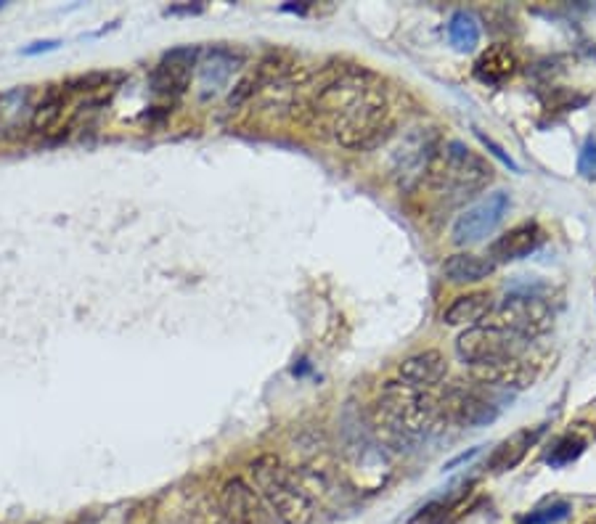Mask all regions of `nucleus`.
<instances>
[{
	"label": "nucleus",
	"mask_w": 596,
	"mask_h": 524,
	"mask_svg": "<svg viewBox=\"0 0 596 524\" xmlns=\"http://www.w3.org/2000/svg\"><path fill=\"white\" fill-rule=\"evenodd\" d=\"M578 172L586 175V178H594L596 175V138H589L581 149V157H578Z\"/></svg>",
	"instance_id": "obj_27"
},
{
	"label": "nucleus",
	"mask_w": 596,
	"mask_h": 524,
	"mask_svg": "<svg viewBox=\"0 0 596 524\" xmlns=\"http://www.w3.org/2000/svg\"><path fill=\"white\" fill-rule=\"evenodd\" d=\"M478 135H480V141H483V144H486V146H488L490 152H493V154H495V157L501 159V162H504V164H509V167H514V170H517V164H514V162H512V159L506 157V154H504V152H501V149H498V146H495V144H493V141H490V138H486V135H483V133H478Z\"/></svg>",
	"instance_id": "obj_30"
},
{
	"label": "nucleus",
	"mask_w": 596,
	"mask_h": 524,
	"mask_svg": "<svg viewBox=\"0 0 596 524\" xmlns=\"http://www.w3.org/2000/svg\"><path fill=\"white\" fill-rule=\"evenodd\" d=\"M437 406L419 387L387 381L372 408V429L384 448L414 450L437 426Z\"/></svg>",
	"instance_id": "obj_1"
},
{
	"label": "nucleus",
	"mask_w": 596,
	"mask_h": 524,
	"mask_svg": "<svg viewBox=\"0 0 596 524\" xmlns=\"http://www.w3.org/2000/svg\"><path fill=\"white\" fill-rule=\"evenodd\" d=\"M69 101V91L61 85L46 93V99L32 109V119H30V130L32 133H48L51 127L58 125L61 114H64V106Z\"/></svg>",
	"instance_id": "obj_21"
},
{
	"label": "nucleus",
	"mask_w": 596,
	"mask_h": 524,
	"mask_svg": "<svg viewBox=\"0 0 596 524\" xmlns=\"http://www.w3.org/2000/svg\"><path fill=\"white\" fill-rule=\"evenodd\" d=\"M390 104L377 80H369L366 88L345 106L326 127V133L350 152H369L380 146L390 135Z\"/></svg>",
	"instance_id": "obj_2"
},
{
	"label": "nucleus",
	"mask_w": 596,
	"mask_h": 524,
	"mask_svg": "<svg viewBox=\"0 0 596 524\" xmlns=\"http://www.w3.org/2000/svg\"><path fill=\"white\" fill-rule=\"evenodd\" d=\"M451 414L464 426H488L498 419L501 408L475 389H456L451 395Z\"/></svg>",
	"instance_id": "obj_15"
},
{
	"label": "nucleus",
	"mask_w": 596,
	"mask_h": 524,
	"mask_svg": "<svg viewBox=\"0 0 596 524\" xmlns=\"http://www.w3.org/2000/svg\"><path fill=\"white\" fill-rule=\"evenodd\" d=\"M250 485L266 501L278 524H311L316 517V503L300 485L292 469L273 453H263L250 461Z\"/></svg>",
	"instance_id": "obj_3"
},
{
	"label": "nucleus",
	"mask_w": 596,
	"mask_h": 524,
	"mask_svg": "<svg viewBox=\"0 0 596 524\" xmlns=\"http://www.w3.org/2000/svg\"><path fill=\"white\" fill-rule=\"evenodd\" d=\"M514 69H517V58H514V53L509 51V48H504V46L488 48L475 64V74L483 83H490V85L504 83L506 77L514 74Z\"/></svg>",
	"instance_id": "obj_20"
},
{
	"label": "nucleus",
	"mask_w": 596,
	"mask_h": 524,
	"mask_svg": "<svg viewBox=\"0 0 596 524\" xmlns=\"http://www.w3.org/2000/svg\"><path fill=\"white\" fill-rule=\"evenodd\" d=\"M528 347V339L501 328V326H472L456 339V355L467 366L490 363L501 358H517Z\"/></svg>",
	"instance_id": "obj_5"
},
{
	"label": "nucleus",
	"mask_w": 596,
	"mask_h": 524,
	"mask_svg": "<svg viewBox=\"0 0 596 524\" xmlns=\"http://www.w3.org/2000/svg\"><path fill=\"white\" fill-rule=\"evenodd\" d=\"M258 91H263V80H260V74H258V69H255L252 74H247L241 83L233 85L231 96H228V106H231V109H239L241 104H247Z\"/></svg>",
	"instance_id": "obj_26"
},
{
	"label": "nucleus",
	"mask_w": 596,
	"mask_h": 524,
	"mask_svg": "<svg viewBox=\"0 0 596 524\" xmlns=\"http://www.w3.org/2000/svg\"><path fill=\"white\" fill-rule=\"evenodd\" d=\"M241 66V53L233 51V48H210V51L199 53V61H197V88H199V99L202 101H210L213 96H217L228 80L233 77V72Z\"/></svg>",
	"instance_id": "obj_12"
},
{
	"label": "nucleus",
	"mask_w": 596,
	"mask_h": 524,
	"mask_svg": "<svg viewBox=\"0 0 596 524\" xmlns=\"http://www.w3.org/2000/svg\"><path fill=\"white\" fill-rule=\"evenodd\" d=\"M586 450V442L575 434H565V437H557L548 448V453L543 456V461L551 467V469H562L567 464H573L575 458H581V453Z\"/></svg>",
	"instance_id": "obj_23"
},
{
	"label": "nucleus",
	"mask_w": 596,
	"mask_h": 524,
	"mask_svg": "<svg viewBox=\"0 0 596 524\" xmlns=\"http://www.w3.org/2000/svg\"><path fill=\"white\" fill-rule=\"evenodd\" d=\"M543 434V426H536V429H522L512 437H506L498 448H493V453L486 461V469L493 474H504L514 467L522 464V458L528 456V450L539 442V437Z\"/></svg>",
	"instance_id": "obj_16"
},
{
	"label": "nucleus",
	"mask_w": 596,
	"mask_h": 524,
	"mask_svg": "<svg viewBox=\"0 0 596 524\" xmlns=\"http://www.w3.org/2000/svg\"><path fill=\"white\" fill-rule=\"evenodd\" d=\"M570 514H573V503H567V501H548V503H543L539 509H533L522 520V524H559L565 522Z\"/></svg>",
	"instance_id": "obj_24"
},
{
	"label": "nucleus",
	"mask_w": 596,
	"mask_h": 524,
	"mask_svg": "<svg viewBox=\"0 0 596 524\" xmlns=\"http://www.w3.org/2000/svg\"><path fill=\"white\" fill-rule=\"evenodd\" d=\"M217 506L225 524H278L258 490L241 476H231L223 482V487L217 490Z\"/></svg>",
	"instance_id": "obj_9"
},
{
	"label": "nucleus",
	"mask_w": 596,
	"mask_h": 524,
	"mask_svg": "<svg viewBox=\"0 0 596 524\" xmlns=\"http://www.w3.org/2000/svg\"><path fill=\"white\" fill-rule=\"evenodd\" d=\"M469 373L475 381H480L483 387H495V389H528L536 381V366L525 358H501V361H490V363H478L469 366Z\"/></svg>",
	"instance_id": "obj_13"
},
{
	"label": "nucleus",
	"mask_w": 596,
	"mask_h": 524,
	"mask_svg": "<svg viewBox=\"0 0 596 524\" xmlns=\"http://www.w3.org/2000/svg\"><path fill=\"white\" fill-rule=\"evenodd\" d=\"M186 517H188V524H225L223 514H220V506H217V498H210V495L194 498Z\"/></svg>",
	"instance_id": "obj_25"
},
{
	"label": "nucleus",
	"mask_w": 596,
	"mask_h": 524,
	"mask_svg": "<svg viewBox=\"0 0 596 524\" xmlns=\"http://www.w3.org/2000/svg\"><path fill=\"white\" fill-rule=\"evenodd\" d=\"M551 320H554V313L543 297L533 294V292H512L495 308L493 326H501V328L530 342L533 336H541L551 328Z\"/></svg>",
	"instance_id": "obj_6"
},
{
	"label": "nucleus",
	"mask_w": 596,
	"mask_h": 524,
	"mask_svg": "<svg viewBox=\"0 0 596 524\" xmlns=\"http://www.w3.org/2000/svg\"><path fill=\"white\" fill-rule=\"evenodd\" d=\"M58 46H61V40H38V43H30V46H24V48H22V53H24V56H38V53L56 51Z\"/></svg>",
	"instance_id": "obj_29"
},
{
	"label": "nucleus",
	"mask_w": 596,
	"mask_h": 524,
	"mask_svg": "<svg viewBox=\"0 0 596 524\" xmlns=\"http://www.w3.org/2000/svg\"><path fill=\"white\" fill-rule=\"evenodd\" d=\"M127 524H160V517H157V509L152 503H138L130 517H127Z\"/></svg>",
	"instance_id": "obj_28"
},
{
	"label": "nucleus",
	"mask_w": 596,
	"mask_h": 524,
	"mask_svg": "<svg viewBox=\"0 0 596 524\" xmlns=\"http://www.w3.org/2000/svg\"><path fill=\"white\" fill-rule=\"evenodd\" d=\"M448 40L456 51L469 53L480 43V22L469 11H456L448 19Z\"/></svg>",
	"instance_id": "obj_22"
},
{
	"label": "nucleus",
	"mask_w": 596,
	"mask_h": 524,
	"mask_svg": "<svg viewBox=\"0 0 596 524\" xmlns=\"http://www.w3.org/2000/svg\"><path fill=\"white\" fill-rule=\"evenodd\" d=\"M493 270H495V262L483 255H472V252H459L443 262V275L451 284H480L493 275Z\"/></svg>",
	"instance_id": "obj_19"
},
{
	"label": "nucleus",
	"mask_w": 596,
	"mask_h": 524,
	"mask_svg": "<svg viewBox=\"0 0 596 524\" xmlns=\"http://www.w3.org/2000/svg\"><path fill=\"white\" fill-rule=\"evenodd\" d=\"M425 180L443 199L464 202L488 186L493 180V170L486 159L475 154L461 141H448L437 149Z\"/></svg>",
	"instance_id": "obj_4"
},
{
	"label": "nucleus",
	"mask_w": 596,
	"mask_h": 524,
	"mask_svg": "<svg viewBox=\"0 0 596 524\" xmlns=\"http://www.w3.org/2000/svg\"><path fill=\"white\" fill-rule=\"evenodd\" d=\"M506 212H509V196L504 191H493L456 217V223L451 225V241L456 247H472L486 241L504 223Z\"/></svg>",
	"instance_id": "obj_8"
},
{
	"label": "nucleus",
	"mask_w": 596,
	"mask_h": 524,
	"mask_svg": "<svg viewBox=\"0 0 596 524\" xmlns=\"http://www.w3.org/2000/svg\"><path fill=\"white\" fill-rule=\"evenodd\" d=\"M543 241V231L539 223H520L509 228L504 236H498L490 247V260L495 262H514L528 258L530 252L539 249Z\"/></svg>",
	"instance_id": "obj_14"
},
{
	"label": "nucleus",
	"mask_w": 596,
	"mask_h": 524,
	"mask_svg": "<svg viewBox=\"0 0 596 524\" xmlns=\"http://www.w3.org/2000/svg\"><path fill=\"white\" fill-rule=\"evenodd\" d=\"M437 149H440V144H437L434 130L416 127L414 133H408L398 144V149L392 152V159H390V170H392L395 183L403 191H411L416 183H422Z\"/></svg>",
	"instance_id": "obj_7"
},
{
	"label": "nucleus",
	"mask_w": 596,
	"mask_h": 524,
	"mask_svg": "<svg viewBox=\"0 0 596 524\" xmlns=\"http://www.w3.org/2000/svg\"><path fill=\"white\" fill-rule=\"evenodd\" d=\"M493 313V297L488 292H469L456 297L445 310H443V323L445 326H478Z\"/></svg>",
	"instance_id": "obj_18"
},
{
	"label": "nucleus",
	"mask_w": 596,
	"mask_h": 524,
	"mask_svg": "<svg viewBox=\"0 0 596 524\" xmlns=\"http://www.w3.org/2000/svg\"><path fill=\"white\" fill-rule=\"evenodd\" d=\"M445 358L437 353V350H425V353H416L411 358H406L398 373H400V381L411 384V387H419V389H427L434 387L445 379Z\"/></svg>",
	"instance_id": "obj_17"
},
{
	"label": "nucleus",
	"mask_w": 596,
	"mask_h": 524,
	"mask_svg": "<svg viewBox=\"0 0 596 524\" xmlns=\"http://www.w3.org/2000/svg\"><path fill=\"white\" fill-rule=\"evenodd\" d=\"M342 434H345V456H347V464L366 476H374V487L381 482V469H384V445L380 442V437L374 434V429L364 426L361 419H353V411L345 416L342 421Z\"/></svg>",
	"instance_id": "obj_10"
},
{
	"label": "nucleus",
	"mask_w": 596,
	"mask_h": 524,
	"mask_svg": "<svg viewBox=\"0 0 596 524\" xmlns=\"http://www.w3.org/2000/svg\"><path fill=\"white\" fill-rule=\"evenodd\" d=\"M199 48L183 46V48H172L160 58V64L152 69V91L157 96H180L186 93L191 74L197 72V61H199Z\"/></svg>",
	"instance_id": "obj_11"
},
{
	"label": "nucleus",
	"mask_w": 596,
	"mask_h": 524,
	"mask_svg": "<svg viewBox=\"0 0 596 524\" xmlns=\"http://www.w3.org/2000/svg\"><path fill=\"white\" fill-rule=\"evenodd\" d=\"M0 8H3V3H0Z\"/></svg>",
	"instance_id": "obj_31"
}]
</instances>
